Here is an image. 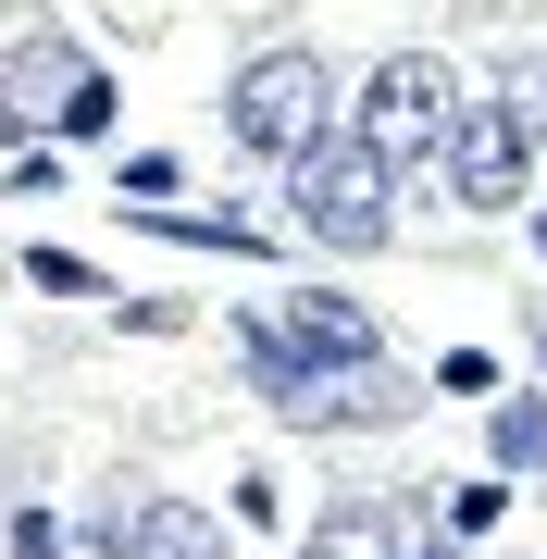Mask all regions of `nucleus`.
I'll use <instances>...</instances> for the list:
<instances>
[{"label":"nucleus","instance_id":"obj_1","mask_svg":"<svg viewBox=\"0 0 547 559\" xmlns=\"http://www.w3.org/2000/svg\"><path fill=\"white\" fill-rule=\"evenodd\" d=\"M286 224L311 249H336V261H373V249H399V175L361 138H311L286 162Z\"/></svg>","mask_w":547,"mask_h":559},{"label":"nucleus","instance_id":"obj_2","mask_svg":"<svg viewBox=\"0 0 547 559\" xmlns=\"http://www.w3.org/2000/svg\"><path fill=\"white\" fill-rule=\"evenodd\" d=\"M224 138L286 175L311 138H336V62L324 50H249L237 87H224Z\"/></svg>","mask_w":547,"mask_h":559},{"label":"nucleus","instance_id":"obj_3","mask_svg":"<svg viewBox=\"0 0 547 559\" xmlns=\"http://www.w3.org/2000/svg\"><path fill=\"white\" fill-rule=\"evenodd\" d=\"M448 112H461V87H448L436 50H385L361 75V100H348V138H361L385 175H424V162L448 150Z\"/></svg>","mask_w":547,"mask_h":559},{"label":"nucleus","instance_id":"obj_4","mask_svg":"<svg viewBox=\"0 0 547 559\" xmlns=\"http://www.w3.org/2000/svg\"><path fill=\"white\" fill-rule=\"evenodd\" d=\"M0 124H13V138H25V124H50V138H112V75H100L75 38H25Z\"/></svg>","mask_w":547,"mask_h":559},{"label":"nucleus","instance_id":"obj_5","mask_svg":"<svg viewBox=\"0 0 547 559\" xmlns=\"http://www.w3.org/2000/svg\"><path fill=\"white\" fill-rule=\"evenodd\" d=\"M436 175H448V200H461V212H523V175H535L523 112H510V100H461V112H448Z\"/></svg>","mask_w":547,"mask_h":559},{"label":"nucleus","instance_id":"obj_6","mask_svg":"<svg viewBox=\"0 0 547 559\" xmlns=\"http://www.w3.org/2000/svg\"><path fill=\"white\" fill-rule=\"evenodd\" d=\"M411 399H424V385H411L399 360H373V373H311L274 423H299V436H373V423H411Z\"/></svg>","mask_w":547,"mask_h":559},{"label":"nucleus","instance_id":"obj_7","mask_svg":"<svg viewBox=\"0 0 547 559\" xmlns=\"http://www.w3.org/2000/svg\"><path fill=\"white\" fill-rule=\"evenodd\" d=\"M124 559H224V522L200 498H138L124 485Z\"/></svg>","mask_w":547,"mask_h":559},{"label":"nucleus","instance_id":"obj_8","mask_svg":"<svg viewBox=\"0 0 547 559\" xmlns=\"http://www.w3.org/2000/svg\"><path fill=\"white\" fill-rule=\"evenodd\" d=\"M150 237H175V249H224V261H262V224H237V212H150L138 200Z\"/></svg>","mask_w":547,"mask_h":559},{"label":"nucleus","instance_id":"obj_9","mask_svg":"<svg viewBox=\"0 0 547 559\" xmlns=\"http://www.w3.org/2000/svg\"><path fill=\"white\" fill-rule=\"evenodd\" d=\"M486 460L498 473H547V399H498L486 411Z\"/></svg>","mask_w":547,"mask_h":559},{"label":"nucleus","instance_id":"obj_10","mask_svg":"<svg viewBox=\"0 0 547 559\" xmlns=\"http://www.w3.org/2000/svg\"><path fill=\"white\" fill-rule=\"evenodd\" d=\"M498 522H510V473H473V485H448V535H498Z\"/></svg>","mask_w":547,"mask_h":559},{"label":"nucleus","instance_id":"obj_11","mask_svg":"<svg viewBox=\"0 0 547 559\" xmlns=\"http://www.w3.org/2000/svg\"><path fill=\"white\" fill-rule=\"evenodd\" d=\"M0 559H87V547H75V522H50V510H13Z\"/></svg>","mask_w":547,"mask_h":559},{"label":"nucleus","instance_id":"obj_12","mask_svg":"<svg viewBox=\"0 0 547 559\" xmlns=\"http://www.w3.org/2000/svg\"><path fill=\"white\" fill-rule=\"evenodd\" d=\"M25 286H50V299H100V261H75V249H25Z\"/></svg>","mask_w":547,"mask_h":559},{"label":"nucleus","instance_id":"obj_13","mask_svg":"<svg viewBox=\"0 0 547 559\" xmlns=\"http://www.w3.org/2000/svg\"><path fill=\"white\" fill-rule=\"evenodd\" d=\"M62 187V150H38V138H13V187H0V200H50Z\"/></svg>","mask_w":547,"mask_h":559},{"label":"nucleus","instance_id":"obj_14","mask_svg":"<svg viewBox=\"0 0 547 559\" xmlns=\"http://www.w3.org/2000/svg\"><path fill=\"white\" fill-rule=\"evenodd\" d=\"M510 112H523V138H547V62H510V87H498Z\"/></svg>","mask_w":547,"mask_h":559},{"label":"nucleus","instance_id":"obj_15","mask_svg":"<svg viewBox=\"0 0 547 559\" xmlns=\"http://www.w3.org/2000/svg\"><path fill=\"white\" fill-rule=\"evenodd\" d=\"M436 385H461V399H486V385H498V360H486V348H448V360H436Z\"/></svg>","mask_w":547,"mask_h":559},{"label":"nucleus","instance_id":"obj_16","mask_svg":"<svg viewBox=\"0 0 547 559\" xmlns=\"http://www.w3.org/2000/svg\"><path fill=\"white\" fill-rule=\"evenodd\" d=\"M399 559H461V535H411V547H399Z\"/></svg>","mask_w":547,"mask_h":559},{"label":"nucleus","instance_id":"obj_17","mask_svg":"<svg viewBox=\"0 0 547 559\" xmlns=\"http://www.w3.org/2000/svg\"><path fill=\"white\" fill-rule=\"evenodd\" d=\"M299 559H361V547H348V535H311V547H299Z\"/></svg>","mask_w":547,"mask_h":559},{"label":"nucleus","instance_id":"obj_18","mask_svg":"<svg viewBox=\"0 0 547 559\" xmlns=\"http://www.w3.org/2000/svg\"><path fill=\"white\" fill-rule=\"evenodd\" d=\"M535 261H547V212H535Z\"/></svg>","mask_w":547,"mask_h":559}]
</instances>
